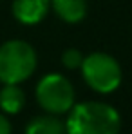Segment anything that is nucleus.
<instances>
[{
    "mask_svg": "<svg viewBox=\"0 0 132 134\" xmlns=\"http://www.w3.org/2000/svg\"><path fill=\"white\" fill-rule=\"evenodd\" d=\"M65 134H119L121 116L103 102H82L67 112Z\"/></svg>",
    "mask_w": 132,
    "mask_h": 134,
    "instance_id": "nucleus-1",
    "label": "nucleus"
},
{
    "mask_svg": "<svg viewBox=\"0 0 132 134\" xmlns=\"http://www.w3.org/2000/svg\"><path fill=\"white\" fill-rule=\"evenodd\" d=\"M38 56L25 40H7L0 45V82L20 85L36 71Z\"/></svg>",
    "mask_w": 132,
    "mask_h": 134,
    "instance_id": "nucleus-2",
    "label": "nucleus"
},
{
    "mask_svg": "<svg viewBox=\"0 0 132 134\" xmlns=\"http://www.w3.org/2000/svg\"><path fill=\"white\" fill-rule=\"evenodd\" d=\"M82 76L89 87L100 94H110L121 85V65L119 62L107 53H90L83 56Z\"/></svg>",
    "mask_w": 132,
    "mask_h": 134,
    "instance_id": "nucleus-3",
    "label": "nucleus"
},
{
    "mask_svg": "<svg viewBox=\"0 0 132 134\" xmlns=\"http://www.w3.org/2000/svg\"><path fill=\"white\" fill-rule=\"evenodd\" d=\"M35 96L47 114H67L76 103V92L71 80L60 72H49L36 83Z\"/></svg>",
    "mask_w": 132,
    "mask_h": 134,
    "instance_id": "nucleus-4",
    "label": "nucleus"
},
{
    "mask_svg": "<svg viewBox=\"0 0 132 134\" xmlns=\"http://www.w3.org/2000/svg\"><path fill=\"white\" fill-rule=\"evenodd\" d=\"M51 0H13L11 13L24 25H36L47 16Z\"/></svg>",
    "mask_w": 132,
    "mask_h": 134,
    "instance_id": "nucleus-5",
    "label": "nucleus"
},
{
    "mask_svg": "<svg viewBox=\"0 0 132 134\" xmlns=\"http://www.w3.org/2000/svg\"><path fill=\"white\" fill-rule=\"evenodd\" d=\"M51 9L65 24H78L87 16V0H51Z\"/></svg>",
    "mask_w": 132,
    "mask_h": 134,
    "instance_id": "nucleus-6",
    "label": "nucleus"
},
{
    "mask_svg": "<svg viewBox=\"0 0 132 134\" xmlns=\"http://www.w3.org/2000/svg\"><path fill=\"white\" fill-rule=\"evenodd\" d=\"M25 134H65V121L56 114H42L25 125Z\"/></svg>",
    "mask_w": 132,
    "mask_h": 134,
    "instance_id": "nucleus-7",
    "label": "nucleus"
},
{
    "mask_svg": "<svg viewBox=\"0 0 132 134\" xmlns=\"http://www.w3.org/2000/svg\"><path fill=\"white\" fill-rule=\"evenodd\" d=\"M25 107V92L15 83H4L0 89V109L4 114H18Z\"/></svg>",
    "mask_w": 132,
    "mask_h": 134,
    "instance_id": "nucleus-8",
    "label": "nucleus"
},
{
    "mask_svg": "<svg viewBox=\"0 0 132 134\" xmlns=\"http://www.w3.org/2000/svg\"><path fill=\"white\" fill-rule=\"evenodd\" d=\"M82 62H83V54H82V51H78L74 47H69V49H65L62 53V64L69 71L80 69L82 67Z\"/></svg>",
    "mask_w": 132,
    "mask_h": 134,
    "instance_id": "nucleus-9",
    "label": "nucleus"
},
{
    "mask_svg": "<svg viewBox=\"0 0 132 134\" xmlns=\"http://www.w3.org/2000/svg\"><path fill=\"white\" fill-rule=\"evenodd\" d=\"M11 131H13V127H11L9 118L4 112H0V134H11Z\"/></svg>",
    "mask_w": 132,
    "mask_h": 134,
    "instance_id": "nucleus-10",
    "label": "nucleus"
}]
</instances>
